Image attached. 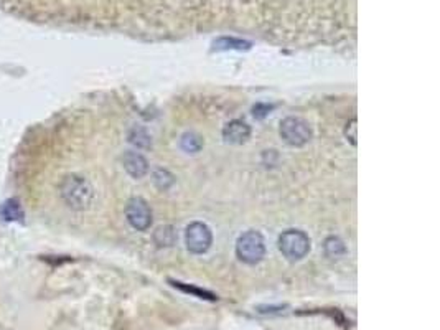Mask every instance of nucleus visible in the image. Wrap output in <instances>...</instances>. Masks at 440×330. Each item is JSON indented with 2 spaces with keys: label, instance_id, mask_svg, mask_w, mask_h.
<instances>
[{
  "label": "nucleus",
  "instance_id": "9d476101",
  "mask_svg": "<svg viewBox=\"0 0 440 330\" xmlns=\"http://www.w3.org/2000/svg\"><path fill=\"white\" fill-rule=\"evenodd\" d=\"M129 140H130V144L137 145V148H140V149H147L152 145L150 135L144 128H134L132 130H130Z\"/></svg>",
  "mask_w": 440,
  "mask_h": 330
},
{
  "label": "nucleus",
  "instance_id": "dca6fc26",
  "mask_svg": "<svg viewBox=\"0 0 440 330\" xmlns=\"http://www.w3.org/2000/svg\"><path fill=\"white\" fill-rule=\"evenodd\" d=\"M347 129H350V134H347V138L352 140V144H356V120H352Z\"/></svg>",
  "mask_w": 440,
  "mask_h": 330
},
{
  "label": "nucleus",
  "instance_id": "0eeeda50",
  "mask_svg": "<svg viewBox=\"0 0 440 330\" xmlns=\"http://www.w3.org/2000/svg\"><path fill=\"white\" fill-rule=\"evenodd\" d=\"M122 165L125 172L134 179H142L149 172V162L145 160V157L139 152H125L122 155Z\"/></svg>",
  "mask_w": 440,
  "mask_h": 330
},
{
  "label": "nucleus",
  "instance_id": "f8f14e48",
  "mask_svg": "<svg viewBox=\"0 0 440 330\" xmlns=\"http://www.w3.org/2000/svg\"><path fill=\"white\" fill-rule=\"evenodd\" d=\"M325 253H327L328 258H340V256L345 254L343 241L337 237H330L325 241Z\"/></svg>",
  "mask_w": 440,
  "mask_h": 330
},
{
  "label": "nucleus",
  "instance_id": "9b49d317",
  "mask_svg": "<svg viewBox=\"0 0 440 330\" xmlns=\"http://www.w3.org/2000/svg\"><path fill=\"white\" fill-rule=\"evenodd\" d=\"M175 232L172 227H160L157 228V232L154 234L155 243L159 246H172L175 243Z\"/></svg>",
  "mask_w": 440,
  "mask_h": 330
},
{
  "label": "nucleus",
  "instance_id": "423d86ee",
  "mask_svg": "<svg viewBox=\"0 0 440 330\" xmlns=\"http://www.w3.org/2000/svg\"><path fill=\"white\" fill-rule=\"evenodd\" d=\"M187 248L195 254H203L213 243V234L205 223H192L185 233Z\"/></svg>",
  "mask_w": 440,
  "mask_h": 330
},
{
  "label": "nucleus",
  "instance_id": "6e6552de",
  "mask_svg": "<svg viewBox=\"0 0 440 330\" xmlns=\"http://www.w3.org/2000/svg\"><path fill=\"white\" fill-rule=\"evenodd\" d=\"M251 135V128L244 120L234 119L231 123H228L223 129V138L229 144H244Z\"/></svg>",
  "mask_w": 440,
  "mask_h": 330
},
{
  "label": "nucleus",
  "instance_id": "39448f33",
  "mask_svg": "<svg viewBox=\"0 0 440 330\" xmlns=\"http://www.w3.org/2000/svg\"><path fill=\"white\" fill-rule=\"evenodd\" d=\"M125 218L130 227L137 232H147L152 225V210L144 198H130L125 207Z\"/></svg>",
  "mask_w": 440,
  "mask_h": 330
},
{
  "label": "nucleus",
  "instance_id": "7ed1b4c3",
  "mask_svg": "<svg viewBox=\"0 0 440 330\" xmlns=\"http://www.w3.org/2000/svg\"><path fill=\"white\" fill-rule=\"evenodd\" d=\"M279 249L289 261L303 259L310 251V238L300 230H287L279 238Z\"/></svg>",
  "mask_w": 440,
  "mask_h": 330
},
{
  "label": "nucleus",
  "instance_id": "1a4fd4ad",
  "mask_svg": "<svg viewBox=\"0 0 440 330\" xmlns=\"http://www.w3.org/2000/svg\"><path fill=\"white\" fill-rule=\"evenodd\" d=\"M180 145L188 154H197L203 148V139L197 133H185L182 135Z\"/></svg>",
  "mask_w": 440,
  "mask_h": 330
},
{
  "label": "nucleus",
  "instance_id": "f257e3e1",
  "mask_svg": "<svg viewBox=\"0 0 440 330\" xmlns=\"http://www.w3.org/2000/svg\"><path fill=\"white\" fill-rule=\"evenodd\" d=\"M60 197L71 210L85 212L93 205L94 190L88 179L81 175H66L60 183Z\"/></svg>",
  "mask_w": 440,
  "mask_h": 330
},
{
  "label": "nucleus",
  "instance_id": "20e7f679",
  "mask_svg": "<svg viewBox=\"0 0 440 330\" xmlns=\"http://www.w3.org/2000/svg\"><path fill=\"white\" fill-rule=\"evenodd\" d=\"M281 135L292 148H302L312 139V129L305 119L286 118L281 123Z\"/></svg>",
  "mask_w": 440,
  "mask_h": 330
},
{
  "label": "nucleus",
  "instance_id": "f03ea898",
  "mask_svg": "<svg viewBox=\"0 0 440 330\" xmlns=\"http://www.w3.org/2000/svg\"><path fill=\"white\" fill-rule=\"evenodd\" d=\"M236 254L246 264H258L266 254L264 238L258 232H246L236 243Z\"/></svg>",
  "mask_w": 440,
  "mask_h": 330
},
{
  "label": "nucleus",
  "instance_id": "4468645a",
  "mask_svg": "<svg viewBox=\"0 0 440 330\" xmlns=\"http://www.w3.org/2000/svg\"><path fill=\"white\" fill-rule=\"evenodd\" d=\"M175 287H178V289H182L183 292H188V294H193L197 297H200V299H208V301H216L218 297L211 294V292L208 291H203V289H198V287H192V286H185L183 282H172Z\"/></svg>",
  "mask_w": 440,
  "mask_h": 330
},
{
  "label": "nucleus",
  "instance_id": "2eb2a0df",
  "mask_svg": "<svg viewBox=\"0 0 440 330\" xmlns=\"http://www.w3.org/2000/svg\"><path fill=\"white\" fill-rule=\"evenodd\" d=\"M154 180L157 183V187L162 188V190H167V188L174 183V177H172L167 170H157L154 175Z\"/></svg>",
  "mask_w": 440,
  "mask_h": 330
},
{
  "label": "nucleus",
  "instance_id": "ddd939ff",
  "mask_svg": "<svg viewBox=\"0 0 440 330\" xmlns=\"http://www.w3.org/2000/svg\"><path fill=\"white\" fill-rule=\"evenodd\" d=\"M251 43L243 40H234V38H219L214 41V50H248Z\"/></svg>",
  "mask_w": 440,
  "mask_h": 330
}]
</instances>
